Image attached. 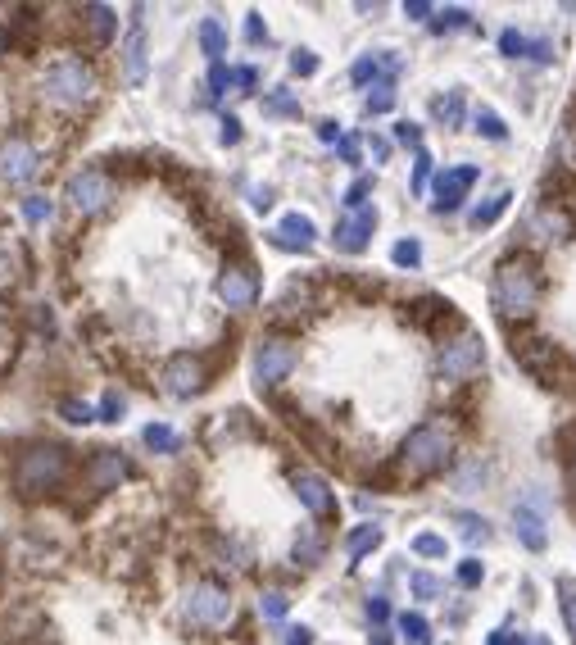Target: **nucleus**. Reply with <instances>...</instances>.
Segmentation results:
<instances>
[{
  "instance_id": "nucleus-1",
  "label": "nucleus",
  "mask_w": 576,
  "mask_h": 645,
  "mask_svg": "<svg viewBox=\"0 0 576 645\" xmlns=\"http://www.w3.org/2000/svg\"><path fill=\"white\" fill-rule=\"evenodd\" d=\"M536 300H540V278L531 259H504L495 273V309L504 318H527L536 314Z\"/></svg>"
},
{
  "instance_id": "nucleus-2",
  "label": "nucleus",
  "mask_w": 576,
  "mask_h": 645,
  "mask_svg": "<svg viewBox=\"0 0 576 645\" xmlns=\"http://www.w3.org/2000/svg\"><path fill=\"white\" fill-rule=\"evenodd\" d=\"M450 450H454L450 427H445V423H427V427H418V432L404 441L400 464H404V473L427 477V473H436V468H445Z\"/></svg>"
},
{
  "instance_id": "nucleus-3",
  "label": "nucleus",
  "mask_w": 576,
  "mask_h": 645,
  "mask_svg": "<svg viewBox=\"0 0 576 645\" xmlns=\"http://www.w3.org/2000/svg\"><path fill=\"white\" fill-rule=\"evenodd\" d=\"M64 482V450L59 446H32L19 459V491L23 496H41V491Z\"/></svg>"
},
{
  "instance_id": "nucleus-4",
  "label": "nucleus",
  "mask_w": 576,
  "mask_h": 645,
  "mask_svg": "<svg viewBox=\"0 0 576 645\" xmlns=\"http://www.w3.org/2000/svg\"><path fill=\"white\" fill-rule=\"evenodd\" d=\"M96 91V78L82 60H59L55 69L46 73V96L50 100H64V105H82V100Z\"/></svg>"
},
{
  "instance_id": "nucleus-5",
  "label": "nucleus",
  "mask_w": 576,
  "mask_h": 645,
  "mask_svg": "<svg viewBox=\"0 0 576 645\" xmlns=\"http://www.w3.org/2000/svg\"><path fill=\"white\" fill-rule=\"evenodd\" d=\"M481 364H486V346H481V337H459L445 346V355H440V373L450 382H463L472 378V373H481Z\"/></svg>"
},
{
  "instance_id": "nucleus-6",
  "label": "nucleus",
  "mask_w": 576,
  "mask_h": 645,
  "mask_svg": "<svg viewBox=\"0 0 576 645\" xmlns=\"http://www.w3.org/2000/svg\"><path fill=\"white\" fill-rule=\"evenodd\" d=\"M295 359L300 355H295L291 341H264V346L254 350V378H259V387H277L295 368Z\"/></svg>"
},
{
  "instance_id": "nucleus-7",
  "label": "nucleus",
  "mask_w": 576,
  "mask_h": 645,
  "mask_svg": "<svg viewBox=\"0 0 576 645\" xmlns=\"http://www.w3.org/2000/svg\"><path fill=\"white\" fill-rule=\"evenodd\" d=\"M186 609H191V618L205 623V627H223L227 618H232V600H227V591H218V586H209V582L191 591Z\"/></svg>"
},
{
  "instance_id": "nucleus-8",
  "label": "nucleus",
  "mask_w": 576,
  "mask_h": 645,
  "mask_svg": "<svg viewBox=\"0 0 576 645\" xmlns=\"http://www.w3.org/2000/svg\"><path fill=\"white\" fill-rule=\"evenodd\" d=\"M477 178H481L477 164H459V169L440 173V178H436V209H440V214H450V209H459V205H463V196L472 191V182H477Z\"/></svg>"
},
{
  "instance_id": "nucleus-9",
  "label": "nucleus",
  "mask_w": 576,
  "mask_h": 645,
  "mask_svg": "<svg viewBox=\"0 0 576 645\" xmlns=\"http://www.w3.org/2000/svg\"><path fill=\"white\" fill-rule=\"evenodd\" d=\"M37 169H41V159L23 137H14V141L0 146V182H28Z\"/></svg>"
},
{
  "instance_id": "nucleus-10",
  "label": "nucleus",
  "mask_w": 576,
  "mask_h": 645,
  "mask_svg": "<svg viewBox=\"0 0 576 645\" xmlns=\"http://www.w3.org/2000/svg\"><path fill=\"white\" fill-rule=\"evenodd\" d=\"M372 232H377V209H372V205L354 209L350 219L336 228V250H345V255H359V250H368Z\"/></svg>"
},
{
  "instance_id": "nucleus-11",
  "label": "nucleus",
  "mask_w": 576,
  "mask_h": 645,
  "mask_svg": "<svg viewBox=\"0 0 576 645\" xmlns=\"http://www.w3.org/2000/svg\"><path fill=\"white\" fill-rule=\"evenodd\" d=\"M69 200H73L78 214H96V209H105V200H109V178L96 169L78 173V178L69 182Z\"/></svg>"
},
{
  "instance_id": "nucleus-12",
  "label": "nucleus",
  "mask_w": 576,
  "mask_h": 645,
  "mask_svg": "<svg viewBox=\"0 0 576 645\" xmlns=\"http://www.w3.org/2000/svg\"><path fill=\"white\" fill-rule=\"evenodd\" d=\"M218 296L227 300V309H250L259 300V282L245 273V268H227L223 282H218Z\"/></svg>"
},
{
  "instance_id": "nucleus-13",
  "label": "nucleus",
  "mask_w": 576,
  "mask_h": 645,
  "mask_svg": "<svg viewBox=\"0 0 576 645\" xmlns=\"http://www.w3.org/2000/svg\"><path fill=\"white\" fill-rule=\"evenodd\" d=\"M200 382H205V368L191 355H177L173 364L164 368V387L173 391V396H191V391H200Z\"/></svg>"
},
{
  "instance_id": "nucleus-14",
  "label": "nucleus",
  "mask_w": 576,
  "mask_h": 645,
  "mask_svg": "<svg viewBox=\"0 0 576 645\" xmlns=\"http://www.w3.org/2000/svg\"><path fill=\"white\" fill-rule=\"evenodd\" d=\"M313 237H318V228H313V219H304V214H286L273 228V246H282V250H309Z\"/></svg>"
},
{
  "instance_id": "nucleus-15",
  "label": "nucleus",
  "mask_w": 576,
  "mask_h": 645,
  "mask_svg": "<svg viewBox=\"0 0 576 645\" xmlns=\"http://www.w3.org/2000/svg\"><path fill=\"white\" fill-rule=\"evenodd\" d=\"M146 32H141V23H132V32H127L123 41V78L132 82V87H141L146 82Z\"/></svg>"
},
{
  "instance_id": "nucleus-16",
  "label": "nucleus",
  "mask_w": 576,
  "mask_h": 645,
  "mask_svg": "<svg viewBox=\"0 0 576 645\" xmlns=\"http://www.w3.org/2000/svg\"><path fill=\"white\" fill-rule=\"evenodd\" d=\"M295 496H300V505L309 509V514H332V487H327L323 477L300 473L295 477Z\"/></svg>"
},
{
  "instance_id": "nucleus-17",
  "label": "nucleus",
  "mask_w": 576,
  "mask_h": 645,
  "mask_svg": "<svg viewBox=\"0 0 576 645\" xmlns=\"http://www.w3.org/2000/svg\"><path fill=\"white\" fill-rule=\"evenodd\" d=\"M513 527H518V541H522L527 550H545V546H549L545 518H540L531 505H518V509H513Z\"/></svg>"
},
{
  "instance_id": "nucleus-18",
  "label": "nucleus",
  "mask_w": 576,
  "mask_h": 645,
  "mask_svg": "<svg viewBox=\"0 0 576 645\" xmlns=\"http://www.w3.org/2000/svg\"><path fill=\"white\" fill-rule=\"evenodd\" d=\"M513 350H518V359L531 373H545V368L554 364V346H549V341H522V346H513Z\"/></svg>"
},
{
  "instance_id": "nucleus-19",
  "label": "nucleus",
  "mask_w": 576,
  "mask_h": 645,
  "mask_svg": "<svg viewBox=\"0 0 576 645\" xmlns=\"http://www.w3.org/2000/svg\"><path fill=\"white\" fill-rule=\"evenodd\" d=\"M508 205H513V191H495L486 205L472 209V228H490V223H499V214H504Z\"/></svg>"
},
{
  "instance_id": "nucleus-20",
  "label": "nucleus",
  "mask_w": 576,
  "mask_h": 645,
  "mask_svg": "<svg viewBox=\"0 0 576 645\" xmlns=\"http://www.w3.org/2000/svg\"><path fill=\"white\" fill-rule=\"evenodd\" d=\"M200 50H205L209 60H223V55H227V32H223V23H218V19L200 23Z\"/></svg>"
},
{
  "instance_id": "nucleus-21",
  "label": "nucleus",
  "mask_w": 576,
  "mask_h": 645,
  "mask_svg": "<svg viewBox=\"0 0 576 645\" xmlns=\"http://www.w3.org/2000/svg\"><path fill=\"white\" fill-rule=\"evenodd\" d=\"M264 114H268V119H295V114H300V96H295V91H286V87H277L273 96L264 100Z\"/></svg>"
},
{
  "instance_id": "nucleus-22",
  "label": "nucleus",
  "mask_w": 576,
  "mask_h": 645,
  "mask_svg": "<svg viewBox=\"0 0 576 645\" xmlns=\"http://www.w3.org/2000/svg\"><path fill=\"white\" fill-rule=\"evenodd\" d=\"M123 473H127V464L118 455H100L96 464H91V487H114Z\"/></svg>"
},
{
  "instance_id": "nucleus-23",
  "label": "nucleus",
  "mask_w": 576,
  "mask_h": 645,
  "mask_svg": "<svg viewBox=\"0 0 576 645\" xmlns=\"http://www.w3.org/2000/svg\"><path fill=\"white\" fill-rule=\"evenodd\" d=\"M431 114H436L445 128H459V123H463V91H450V96L431 100Z\"/></svg>"
},
{
  "instance_id": "nucleus-24",
  "label": "nucleus",
  "mask_w": 576,
  "mask_h": 645,
  "mask_svg": "<svg viewBox=\"0 0 576 645\" xmlns=\"http://www.w3.org/2000/svg\"><path fill=\"white\" fill-rule=\"evenodd\" d=\"M377 546H381V527H359V532H350V541H345V550H350L354 564H359L363 555H372Z\"/></svg>"
},
{
  "instance_id": "nucleus-25",
  "label": "nucleus",
  "mask_w": 576,
  "mask_h": 645,
  "mask_svg": "<svg viewBox=\"0 0 576 645\" xmlns=\"http://www.w3.org/2000/svg\"><path fill=\"white\" fill-rule=\"evenodd\" d=\"M87 28L96 41H109L114 37V10L109 5H87Z\"/></svg>"
},
{
  "instance_id": "nucleus-26",
  "label": "nucleus",
  "mask_w": 576,
  "mask_h": 645,
  "mask_svg": "<svg viewBox=\"0 0 576 645\" xmlns=\"http://www.w3.org/2000/svg\"><path fill=\"white\" fill-rule=\"evenodd\" d=\"M381 69H395V55H381V60H372V55H368V60H359V64L350 69V78L363 87V82H377Z\"/></svg>"
},
{
  "instance_id": "nucleus-27",
  "label": "nucleus",
  "mask_w": 576,
  "mask_h": 645,
  "mask_svg": "<svg viewBox=\"0 0 576 645\" xmlns=\"http://www.w3.org/2000/svg\"><path fill=\"white\" fill-rule=\"evenodd\" d=\"M445 536H436V532H418L413 536V555H422V559H445Z\"/></svg>"
},
{
  "instance_id": "nucleus-28",
  "label": "nucleus",
  "mask_w": 576,
  "mask_h": 645,
  "mask_svg": "<svg viewBox=\"0 0 576 645\" xmlns=\"http://www.w3.org/2000/svg\"><path fill=\"white\" fill-rule=\"evenodd\" d=\"M146 446L150 450H164V455H168V450H177V432H173V427H164V423H150L146 427Z\"/></svg>"
},
{
  "instance_id": "nucleus-29",
  "label": "nucleus",
  "mask_w": 576,
  "mask_h": 645,
  "mask_svg": "<svg viewBox=\"0 0 576 645\" xmlns=\"http://www.w3.org/2000/svg\"><path fill=\"white\" fill-rule=\"evenodd\" d=\"M395 105V87L391 82H377V87L368 91V114H386Z\"/></svg>"
},
{
  "instance_id": "nucleus-30",
  "label": "nucleus",
  "mask_w": 576,
  "mask_h": 645,
  "mask_svg": "<svg viewBox=\"0 0 576 645\" xmlns=\"http://www.w3.org/2000/svg\"><path fill=\"white\" fill-rule=\"evenodd\" d=\"M477 132H481V137H490V141H504L508 137L504 119H499V114H490V110H477Z\"/></svg>"
},
{
  "instance_id": "nucleus-31",
  "label": "nucleus",
  "mask_w": 576,
  "mask_h": 645,
  "mask_svg": "<svg viewBox=\"0 0 576 645\" xmlns=\"http://www.w3.org/2000/svg\"><path fill=\"white\" fill-rule=\"evenodd\" d=\"M527 46H531V41L522 37L518 28H508V32H499V50H504L508 60H518V55H527Z\"/></svg>"
},
{
  "instance_id": "nucleus-32",
  "label": "nucleus",
  "mask_w": 576,
  "mask_h": 645,
  "mask_svg": "<svg viewBox=\"0 0 576 645\" xmlns=\"http://www.w3.org/2000/svg\"><path fill=\"white\" fill-rule=\"evenodd\" d=\"M400 632L409 636V641H418V645H427V636H431V627H427V618L422 614H404L400 618Z\"/></svg>"
},
{
  "instance_id": "nucleus-33",
  "label": "nucleus",
  "mask_w": 576,
  "mask_h": 645,
  "mask_svg": "<svg viewBox=\"0 0 576 645\" xmlns=\"http://www.w3.org/2000/svg\"><path fill=\"white\" fill-rule=\"evenodd\" d=\"M50 214H55V205H50L46 196H28V200H23V219H28V223H46Z\"/></svg>"
},
{
  "instance_id": "nucleus-34",
  "label": "nucleus",
  "mask_w": 576,
  "mask_h": 645,
  "mask_svg": "<svg viewBox=\"0 0 576 645\" xmlns=\"http://www.w3.org/2000/svg\"><path fill=\"white\" fill-rule=\"evenodd\" d=\"M391 259H395L400 268H418V264H422V246L409 237V241H400V246L391 250Z\"/></svg>"
},
{
  "instance_id": "nucleus-35",
  "label": "nucleus",
  "mask_w": 576,
  "mask_h": 645,
  "mask_svg": "<svg viewBox=\"0 0 576 645\" xmlns=\"http://www.w3.org/2000/svg\"><path fill=\"white\" fill-rule=\"evenodd\" d=\"M286 605H291V600H286L282 591H264V596H259V614L264 618H286Z\"/></svg>"
},
{
  "instance_id": "nucleus-36",
  "label": "nucleus",
  "mask_w": 576,
  "mask_h": 645,
  "mask_svg": "<svg viewBox=\"0 0 576 645\" xmlns=\"http://www.w3.org/2000/svg\"><path fill=\"white\" fill-rule=\"evenodd\" d=\"M413 596L418 600H436L440 596V577H431V573H413Z\"/></svg>"
},
{
  "instance_id": "nucleus-37",
  "label": "nucleus",
  "mask_w": 576,
  "mask_h": 645,
  "mask_svg": "<svg viewBox=\"0 0 576 645\" xmlns=\"http://www.w3.org/2000/svg\"><path fill=\"white\" fill-rule=\"evenodd\" d=\"M291 73L313 78V73H318V55H313V50H295V55H291Z\"/></svg>"
},
{
  "instance_id": "nucleus-38",
  "label": "nucleus",
  "mask_w": 576,
  "mask_h": 645,
  "mask_svg": "<svg viewBox=\"0 0 576 645\" xmlns=\"http://www.w3.org/2000/svg\"><path fill=\"white\" fill-rule=\"evenodd\" d=\"M558 596H563V618H567V627H572V636H576V586L558 582Z\"/></svg>"
},
{
  "instance_id": "nucleus-39",
  "label": "nucleus",
  "mask_w": 576,
  "mask_h": 645,
  "mask_svg": "<svg viewBox=\"0 0 576 645\" xmlns=\"http://www.w3.org/2000/svg\"><path fill=\"white\" fill-rule=\"evenodd\" d=\"M459 527H463V536L468 541H486V518H477V514H459Z\"/></svg>"
},
{
  "instance_id": "nucleus-40",
  "label": "nucleus",
  "mask_w": 576,
  "mask_h": 645,
  "mask_svg": "<svg viewBox=\"0 0 576 645\" xmlns=\"http://www.w3.org/2000/svg\"><path fill=\"white\" fill-rule=\"evenodd\" d=\"M427 178H431V155L418 150V159H413V191H418V196H422V187H427Z\"/></svg>"
},
{
  "instance_id": "nucleus-41",
  "label": "nucleus",
  "mask_w": 576,
  "mask_h": 645,
  "mask_svg": "<svg viewBox=\"0 0 576 645\" xmlns=\"http://www.w3.org/2000/svg\"><path fill=\"white\" fill-rule=\"evenodd\" d=\"M59 414L69 418V423H91V418H96V409H91V405H78V400H64V405H59Z\"/></svg>"
},
{
  "instance_id": "nucleus-42",
  "label": "nucleus",
  "mask_w": 576,
  "mask_h": 645,
  "mask_svg": "<svg viewBox=\"0 0 576 645\" xmlns=\"http://www.w3.org/2000/svg\"><path fill=\"white\" fill-rule=\"evenodd\" d=\"M123 409H127V400L118 396V391H109V396L100 400V414H105V423H118V418H123Z\"/></svg>"
},
{
  "instance_id": "nucleus-43",
  "label": "nucleus",
  "mask_w": 576,
  "mask_h": 645,
  "mask_svg": "<svg viewBox=\"0 0 576 645\" xmlns=\"http://www.w3.org/2000/svg\"><path fill=\"white\" fill-rule=\"evenodd\" d=\"M481 577H486L481 559H463V564H459V582H463V586H481Z\"/></svg>"
},
{
  "instance_id": "nucleus-44",
  "label": "nucleus",
  "mask_w": 576,
  "mask_h": 645,
  "mask_svg": "<svg viewBox=\"0 0 576 645\" xmlns=\"http://www.w3.org/2000/svg\"><path fill=\"white\" fill-rule=\"evenodd\" d=\"M468 23H472L468 10H445V14L436 19V32H445V28H468Z\"/></svg>"
},
{
  "instance_id": "nucleus-45",
  "label": "nucleus",
  "mask_w": 576,
  "mask_h": 645,
  "mask_svg": "<svg viewBox=\"0 0 576 645\" xmlns=\"http://www.w3.org/2000/svg\"><path fill=\"white\" fill-rule=\"evenodd\" d=\"M368 191H372V178H359L350 191H345V205H350V209H363V200H368Z\"/></svg>"
},
{
  "instance_id": "nucleus-46",
  "label": "nucleus",
  "mask_w": 576,
  "mask_h": 645,
  "mask_svg": "<svg viewBox=\"0 0 576 645\" xmlns=\"http://www.w3.org/2000/svg\"><path fill=\"white\" fill-rule=\"evenodd\" d=\"M336 150H341L345 164H359V137H341L336 141Z\"/></svg>"
},
{
  "instance_id": "nucleus-47",
  "label": "nucleus",
  "mask_w": 576,
  "mask_h": 645,
  "mask_svg": "<svg viewBox=\"0 0 576 645\" xmlns=\"http://www.w3.org/2000/svg\"><path fill=\"white\" fill-rule=\"evenodd\" d=\"M245 37H250L254 46H259V41H268V28H264V19H259V14H250V23H245Z\"/></svg>"
},
{
  "instance_id": "nucleus-48",
  "label": "nucleus",
  "mask_w": 576,
  "mask_h": 645,
  "mask_svg": "<svg viewBox=\"0 0 576 645\" xmlns=\"http://www.w3.org/2000/svg\"><path fill=\"white\" fill-rule=\"evenodd\" d=\"M527 55H531V60H540V64H549V60H554V46H549V41H531Z\"/></svg>"
},
{
  "instance_id": "nucleus-49",
  "label": "nucleus",
  "mask_w": 576,
  "mask_h": 645,
  "mask_svg": "<svg viewBox=\"0 0 576 645\" xmlns=\"http://www.w3.org/2000/svg\"><path fill=\"white\" fill-rule=\"evenodd\" d=\"M486 645H527L518 632H508V627H499V632H490V641Z\"/></svg>"
},
{
  "instance_id": "nucleus-50",
  "label": "nucleus",
  "mask_w": 576,
  "mask_h": 645,
  "mask_svg": "<svg viewBox=\"0 0 576 645\" xmlns=\"http://www.w3.org/2000/svg\"><path fill=\"white\" fill-rule=\"evenodd\" d=\"M386 614H391V605H386L381 596H372L368 600V618H372V623H386Z\"/></svg>"
},
{
  "instance_id": "nucleus-51",
  "label": "nucleus",
  "mask_w": 576,
  "mask_h": 645,
  "mask_svg": "<svg viewBox=\"0 0 576 645\" xmlns=\"http://www.w3.org/2000/svg\"><path fill=\"white\" fill-rule=\"evenodd\" d=\"M227 82H232V73H227L223 64H214V73H209V87H214V96H218V91L227 87Z\"/></svg>"
},
{
  "instance_id": "nucleus-52",
  "label": "nucleus",
  "mask_w": 576,
  "mask_h": 645,
  "mask_svg": "<svg viewBox=\"0 0 576 645\" xmlns=\"http://www.w3.org/2000/svg\"><path fill=\"white\" fill-rule=\"evenodd\" d=\"M286 645H313V632L309 627H291V632H286Z\"/></svg>"
},
{
  "instance_id": "nucleus-53",
  "label": "nucleus",
  "mask_w": 576,
  "mask_h": 645,
  "mask_svg": "<svg viewBox=\"0 0 576 645\" xmlns=\"http://www.w3.org/2000/svg\"><path fill=\"white\" fill-rule=\"evenodd\" d=\"M395 137H400L404 146H418V123H400V128H395Z\"/></svg>"
},
{
  "instance_id": "nucleus-54",
  "label": "nucleus",
  "mask_w": 576,
  "mask_h": 645,
  "mask_svg": "<svg viewBox=\"0 0 576 645\" xmlns=\"http://www.w3.org/2000/svg\"><path fill=\"white\" fill-rule=\"evenodd\" d=\"M318 137H323V141H341V123L323 119V123H318Z\"/></svg>"
},
{
  "instance_id": "nucleus-55",
  "label": "nucleus",
  "mask_w": 576,
  "mask_h": 645,
  "mask_svg": "<svg viewBox=\"0 0 576 645\" xmlns=\"http://www.w3.org/2000/svg\"><path fill=\"white\" fill-rule=\"evenodd\" d=\"M404 14H409V19H427L431 5H427V0H409V5H404Z\"/></svg>"
},
{
  "instance_id": "nucleus-56",
  "label": "nucleus",
  "mask_w": 576,
  "mask_h": 645,
  "mask_svg": "<svg viewBox=\"0 0 576 645\" xmlns=\"http://www.w3.org/2000/svg\"><path fill=\"white\" fill-rule=\"evenodd\" d=\"M223 141H227V146H236V141H241V123H236V119H223Z\"/></svg>"
},
{
  "instance_id": "nucleus-57",
  "label": "nucleus",
  "mask_w": 576,
  "mask_h": 645,
  "mask_svg": "<svg viewBox=\"0 0 576 645\" xmlns=\"http://www.w3.org/2000/svg\"><path fill=\"white\" fill-rule=\"evenodd\" d=\"M268 205H273V191H254V209H268Z\"/></svg>"
},
{
  "instance_id": "nucleus-58",
  "label": "nucleus",
  "mask_w": 576,
  "mask_h": 645,
  "mask_svg": "<svg viewBox=\"0 0 576 645\" xmlns=\"http://www.w3.org/2000/svg\"><path fill=\"white\" fill-rule=\"evenodd\" d=\"M372 155L386 159V155H391V141H381V137H377V141H372Z\"/></svg>"
},
{
  "instance_id": "nucleus-59",
  "label": "nucleus",
  "mask_w": 576,
  "mask_h": 645,
  "mask_svg": "<svg viewBox=\"0 0 576 645\" xmlns=\"http://www.w3.org/2000/svg\"><path fill=\"white\" fill-rule=\"evenodd\" d=\"M531 645H549V641H545V636H536V641H531Z\"/></svg>"
},
{
  "instance_id": "nucleus-60",
  "label": "nucleus",
  "mask_w": 576,
  "mask_h": 645,
  "mask_svg": "<svg viewBox=\"0 0 576 645\" xmlns=\"http://www.w3.org/2000/svg\"><path fill=\"white\" fill-rule=\"evenodd\" d=\"M572 487H576V464H572Z\"/></svg>"
},
{
  "instance_id": "nucleus-61",
  "label": "nucleus",
  "mask_w": 576,
  "mask_h": 645,
  "mask_svg": "<svg viewBox=\"0 0 576 645\" xmlns=\"http://www.w3.org/2000/svg\"><path fill=\"white\" fill-rule=\"evenodd\" d=\"M0 50H5V32H0Z\"/></svg>"
},
{
  "instance_id": "nucleus-62",
  "label": "nucleus",
  "mask_w": 576,
  "mask_h": 645,
  "mask_svg": "<svg viewBox=\"0 0 576 645\" xmlns=\"http://www.w3.org/2000/svg\"><path fill=\"white\" fill-rule=\"evenodd\" d=\"M0 577H5V568H0Z\"/></svg>"
}]
</instances>
